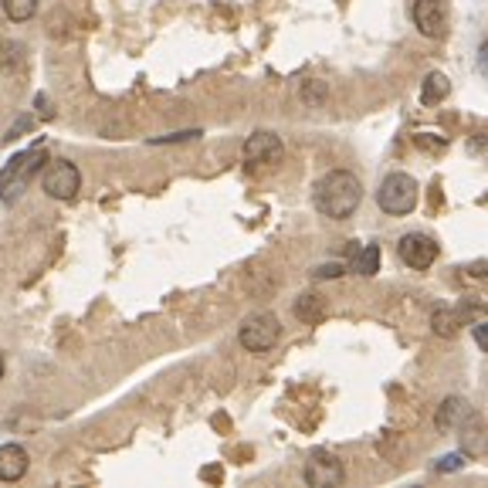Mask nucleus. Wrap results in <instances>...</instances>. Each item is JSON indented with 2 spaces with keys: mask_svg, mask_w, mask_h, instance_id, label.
I'll return each instance as SVG.
<instances>
[{
  "mask_svg": "<svg viewBox=\"0 0 488 488\" xmlns=\"http://www.w3.org/2000/svg\"><path fill=\"white\" fill-rule=\"evenodd\" d=\"M363 200V183L356 173L350 170H329L319 183H316V211L322 217H333V221H343L356 214Z\"/></svg>",
  "mask_w": 488,
  "mask_h": 488,
  "instance_id": "f257e3e1",
  "label": "nucleus"
},
{
  "mask_svg": "<svg viewBox=\"0 0 488 488\" xmlns=\"http://www.w3.org/2000/svg\"><path fill=\"white\" fill-rule=\"evenodd\" d=\"M41 163H48V152H45V146L38 143L34 150L17 152L14 160L4 167V173H0V200H4L7 207L21 200V194L28 190L30 177L41 170Z\"/></svg>",
  "mask_w": 488,
  "mask_h": 488,
  "instance_id": "f03ea898",
  "label": "nucleus"
},
{
  "mask_svg": "<svg viewBox=\"0 0 488 488\" xmlns=\"http://www.w3.org/2000/svg\"><path fill=\"white\" fill-rule=\"evenodd\" d=\"M417 197H421V187L414 180L411 173H404V170H394V173H387L380 183V190H377V204H380L383 214H394V217H404V214H411L417 207Z\"/></svg>",
  "mask_w": 488,
  "mask_h": 488,
  "instance_id": "7ed1b4c3",
  "label": "nucleus"
},
{
  "mask_svg": "<svg viewBox=\"0 0 488 488\" xmlns=\"http://www.w3.org/2000/svg\"><path fill=\"white\" fill-rule=\"evenodd\" d=\"M282 339V322L274 312H255L241 322L238 329V343H241L248 353H268L274 350V343Z\"/></svg>",
  "mask_w": 488,
  "mask_h": 488,
  "instance_id": "20e7f679",
  "label": "nucleus"
},
{
  "mask_svg": "<svg viewBox=\"0 0 488 488\" xmlns=\"http://www.w3.org/2000/svg\"><path fill=\"white\" fill-rule=\"evenodd\" d=\"M41 190L51 200H75L82 190V173L72 160H51L41 173Z\"/></svg>",
  "mask_w": 488,
  "mask_h": 488,
  "instance_id": "39448f33",
  "label": "nucleus"
},
{
  "mask_svg": "<svg viewBox=\"0 0 488 488\" xmlns=\"http://www.w3.org/2000/svg\"><path fill=\"white\" fill-rule=\"evenodd\" d=\"M438 255H441L438 241H434L431 234H421V231L404 234V238H400V244H396V258L404 261L407 268H414V272H424V268H431V265L438 261Z\"/></svg>",
  "mask_w": 488,
  "mask_h": 488,
  "instance_id": "423d86ee",
  "label": "nucleus"
},
{
  "mask_svg": "<svg viewBox=\"0 0 488 488\" xmlns=\"http://www.w3.org/2000/svg\"><path fill=\"white\" fill-rule=\"evenodd\" d=\"M414 28L424 38H444L448 34V7L444 0H414Z\"/></svg>",
  "mask_w": 488,
  "mask_h": 488,
  "instance_id": "0eeeda50",
  "label": "nucleus"
},
{
  "mask_svg": "<svg viewBox=\"0 0 488 488\" xmlns=\"http://www.w3.org/2000/svg\"><path fill=\"white\" fill-rule=\"evenodd\" d=\"M305 482L309 485H339L343 482V465H339V458L329 455V451H316V455L309 458V465H305Z\"/></svg>",
  "mask_w": 488,
  "mask_h": 488,
  "instance_id": "6e6552de",
  "label": "nucleus"
},
{
  "mask_svg": "<svg viewBox=\"0 0 488 488\" xmlns=\"http://www.w3.org/2000/svg\"><path fill=\"white\" fill-rule=\"evenodd\" d=\"M282 152H285L282 139L261 129V133L248 136V143H244V163H278Z\"/></svg>",
  "mask_w": 488,
  "mask_h": 488,
  "instance_id": "1a4fd4ad",
  "label": "nucleus"
},
{
  "mask_svg": "<svg viewBox=\"0 0 488 488\" xmlns=\"http://www.w3.org/2000/svg\"><path fill=\"white\" fill-rule=\"evenodd\" d=\"M468 417H472L468 400H465V396H448L441 407H438L434 424H438V431H441V434H451V431H458V427L468 421Z\"/></svg>",
  "mask_w": 488,
  "mask_h": 488,
  "instance_id": "9d476101",
  "label": "nucleus"
},
{
  "mask_svg": "<svg viewBox=\"0 0 488 488\" xmlns=\"http://www.w3.org/2000/svg\"><path fill=\"white\" fill-rule=\"evenodd\" d=\"M458 438H461V451L465 455H482L488 451V424L472 411V417L458 427Z\"/></svg>",
  "mask_w": 488,
  "mask_h": 488,
  "instance_id": "9b49d317",
  "label": "nucleus"
},
{
  "mask_svg": "<svg viewBox=\"0 0 488 488\" xmlns=\"http://www.w3.org/2000/svg\"><path fill=\"white\" fill-rule=\"evenodd\" d=\"M28 475V451L21 444H0V482H21Z\"/></svg>",
  "mask_w": 488,
  "mask_h": 488,
  "instance_id": "f8f14e48",
  "label": "nucleus"
},
{
  "mask_svg": "<svg viewBox=\"0 0 488 488\" xmlns=\"http://www.w3.org/2000/svg\"><path fill=\"white\" fill-rule=\"evenodd\" d=\"M458 329H461V316L455 309H434L431 312V333L441 336V339H455Z\"/></svg>",
  "mask_w": 488,
  "mask_h": 488,
  "instance_id": "ddd939ff",
  "label": "nucleus"
},
{
  "mask_svg": "<svg viewBox=\"0 0 488 488\" xmlns=\"http://www.w3.org/2000/svg\"><path fill=\"white\" fill-rule=\"evenodd\" d=\"M448 92H451L448 75H441V72H431V75L424 78V85H421V102H424V106H434V102L448 99Z\"/></svg>",
  "mask_w": 488,
  "mask_h": 488,
  "instance_id": "4468645a",
  "label": "nucleus"
},
{
  "mask_svg": "<svg viewBox=\"0 0 488 488\" xmlns=\"http://www.w3.org/2000/svg\"><path fill=\"white\" fill-rule=\"evenodd\" d=\"M353 272L363 274V278H370V274L380 272V248H377V244H366V248H360V251L353 255Z\"/></svg>",
  "mask_w": 488,
  "mask_h": 488,
  "instance_id": "2eb2a0df",
  "label": "nucleus"
},
{
  "mask_svg": "<svg viewBox=\"0 0 488 488\" xmlns=\"http://www.w3.org/2000/svg\"><path fill=\"white\" fill-rule=\"evenodd\" d=\"M295 316L302 322H319L326 316V302H322V295H312V292H305L295 299Z\"/></svg>",
  "mask_w": 488,
  "mask_h": 488,
  "instance_id": "dca6fc26",
  "label": "nucleus"
},
{
  "mask_svg": "<svg viewBox=\"0 0 488 488\" xmlns=\"http://www.w3.org/2000/svg\"><path fill=\"white\" fill-rule=\"evenodd\" d=\"M4 11L14 24H24V21L38 14V0H4Z\"/></svg>",
  "mask_w": 488,
  "mask_h": 488,
  "instance_id": "f3484780",
  "label": "nucleus"
},
{
  "mask_svg": "<svg viewBox=\"0 0 488 488\" xmlns=\"http://www.w3.org/2000/svg\"><path fill=\"white\" fill-rule=\"evenodd\" d=\"M465 468V451L461 455H444L438 465H434V472H441V475H448V472H461Z\"/></svg>",
  "mask_w": 488,
  "mask_h": 488,
  "instance_id": "a211bd4d",
  "label": "nucleus"
},
{
  "mask_svg": "<svg viewBox=\"0 0 488 488\" xmlns=\"http://www.w3.org/2000/svg\"><path fill=\"white\" fill-rule=\"evenodd\" d=\"M24 129H34V116H21V119H17L14 126H11L7 133H4V143H11V139H17L21 133H24Z\"/></svg>",
  "mask_w": 488,
  "mask_h": 488,
  "instance_id": "6ab92c4d",
  "label": "nucleus"
},
{
  "mask_svg": "<svg viewBox=\"0 0 488 488\" xmlns=\"http://www.w3.org/2000/svg\"><path fill=\"white\" fill-rule=\"evenodd\" d=\"M187 139H200V129H187V133H173V136H156L152 146H160V143H187Z\"/></svg>",
  "mask_w": 488,
  "mask_h": 488,
  "instance_id": "aec40b11",
  "label": "nucleus"
},
{
  "mask_svg": "<svg viewBox=\"0 0 488 488\" xmlns=\"http://www.w3.org/2000/svg\"><path fill=\"white\" fill-rule=\"evenodd\" d=\"M305 102H316V99H326V85H319V82H309L302 92Z\"/></svg>",
  "mask_w": 488,
  "mask_h": 488,
  "instance_id": "412c9836",
  "label": "nucleus"
},
{
  "mask_svg": "<svg viewBox=\"0 0 488 488\" xmlns=\"http://www.w3.org/2000/svg\"><path fill=\"white\" fill-rule=\"evenodd\" d=\"M346 272V268H343V265H319V268H316V278H339V274Z\"/></svg>",
  "mask_w": 488,
  "mask_h": 488,
  "instance_id": "4be33fe9",
  "label": "nucleus"
},
{
  "mask_svg": "<svg viewBox=\"0 0 488 488\" xmlns=\"http://www.w3.org/2000/svg\"><path fill=\"white\" fill-rule=\"evenodd\" d=\"M475 343L482 346V353H488V322H478V326H475Z\"/></svg>",
  "mask_w": 488,
  "mask_h": 488,
  "instance_id": "5701e85b",
  "label": "nucleus"
},
{
  "mask_svg": "<svg viewBox=\"0 0 488 488\" xmlns=\"http://www.w3.org/2000/svg\"><path fill=\"white\" fill-rule=\"evenodd\" d=\"M478 68H482V75L488 78V41H482V48H478Z\"/></svg>",
  "mask_w": 488,
  "mask_h": 488,
  "instance_id": "b1692460",
  "label": "nucleus"
},
{
  "mask_svg": "<svg viewBox=\"0 0 488 488\" xmlns=\"http://www.w3.org/2000/svg\"><path fill=\"white\" fill-rule=\"evenodd\" d=\"M38 109H41V119H51V109H48L45 95H38Z\"/></svg>",
  "mask_w": 488,
  "mask_h": 488,
  "instance_id": "393cba45",
  "label": "nucleus"
},
{
  "mask_svg": "<svg viewBox=\"0 0 488 488\" xmlns=\"http://www.w3.org/2000/svg\"><path fill=\"white\" fill-rule=\"evenodd\" d=\"M472 274L475 278H482V274L488 278V265H472Z\"/></svg>",
  "mask_w": 488,
  "mask_h": 488,
  "instance_id": "a878e982",
  "label": "nucleus"
},
{
  "mask_svg": "<svg viewBox=\"0 0 488 488\" xmlns=\"http://www.w3.org/2000/svg\"><path fill=\"white\" fill-rule=\"evenodd\" d=\"M4 373H7V363H4V353H0V380H4Z\"/></svg>",
  "mask_w": 488,
  "mask_h": 488,
  "instance_id": "bb28decb",
  "label": "nucleus"
}]
</instances>
